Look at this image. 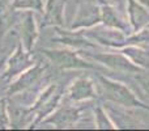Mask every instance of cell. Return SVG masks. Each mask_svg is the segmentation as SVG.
<instances>
[{
    "label": "cell",
    "instance_id": "cell-1",
    "mask_svg": "<svg viewBox=\"0 0 149 131\" xmlns=\"http://www.w3.org/2000/svg\"><path fill=\"white\" fill-rule=\"evenodd\" d=\"M100 87L102 89L103 98L110 104L126 109H143L149 111V105L141 101L136 93L124 83L111 79L109 76L100 75L98 76Z\"/></svg>",
    "mask_w": 149,
    "mask_h": 131
},
{
    "label": "cell",
    "instance_id": "cell-2",
    "mask_svg": "<svg viewBox=\"0 0 149 131\" xmlns=\"http://www.w3.org/2000/svg\"><path fill=\"white\" fill-rule=\"evenodd\" d=\"M41 53L60 71H79V69H95L102 68L94 64L86 57H82L79 50L63 47V49H42Z\"/></svg>",
    "mask_w": 149,
    "mask_h": 131
},
{
    "label": "cell",
    "instance_id": "cell-3",
    "mask_svg": "<svg viewBox=\"0 0 149 131\" xmlns=\"http://www.w3.org/2000/svg\"><path fill=\"white\" fill-rule=\"evenodd\" d=\"M84 57L95 62L102 68L109 71H114L118 74H137L143 71L137 66H135L126 55L119 50H111V51H102V53H89L84 50Z\"/></svg>",
    "mask_w": 149,
    "mask_h": 131
},
{
    "label": "cell",
    "instance_id": "cell-4",
    "mask_svg": "<svg viewBox=\"0 0 149 131\" xmlns=\"http://www.w3.org/2000/svg\"><path fill=\"white\" fill-rule=\"evenodd\" d=\"M101 25V5L95 0H81L76 3V9L71 20V30H85Z\"/></svg>",
    "mask_w": 149,
    "mask_h": 131
},
{
    "label": "cell",
    "instance_id": "cell-5",
    "mask_svg": "<svg viewBox=\"0 0 149 131\" xmlns=\"http://www.w3.org/2000/svg\"><path fill=\"white\" fill-rule=\"evenodd\" d=\"M63 98V93L59 89V87L55 84H51L39 95L38 100L36 101L34 106L31 108V111L34 113V123H41L45 118L54 113L58 109L60 101Z\"/></svg>",
    "mask_w": 149,
    "mask_h": 131
},
{
    "label": "cell",
    "instance_id": "cell-6",
    "mask_svg": "<svg viewBox=\"0 0 149 131\" xmlns=\"http://www.w3.org/2000/svg\"><path fill=\"white\" fill-rule=\"evenodd\" d=\"M65 98L71 102L81 104L98 98V90L94 80L88 75L79 76L71 83L65 90Z\"/></svg>",
    "mask_w": 149,
    "mask_h": 131
},
{
    "label": "cell",
    "instance_id": "cell-7",
    "mask_svg": "<svg viewBox=\"0 0 149 131\" xmlns=\"http://www.w3.org/2000/svg\"><path fill=\"white\" fill-rule=\"evenodd\" d=\"M33 66L31 60V51H28L22 43H18L13 54L7 60V67L4 71V79L12 80L13 77H17L20 74Z\"/></svg>",
    "mask_w": 149,
    "mask_h": 131
},
{
    "label": "cell",
    "instance_id": "cell-8",
    "mask_svg": "<svg viewBox=\"0 0 149 131\" xmlns=\"http://www.w3.org/2000/svg\"><path fill=\"white\" fill-rule=\"evenodd\" d=\"M84 106H63L58 108L54 113H51L47 118L42 121V123L54 125L58 129H67L76 125L82 118Z\"/></svg>",
    "mask_w": 149,
    "mask_h": 131
},
{
    "label": "cell",
    "instance_id": "cell-9",
    "mask_svg": "<svg viewBox=\"0 0 149 131\" xmlns=\"http://www.w3.org/2000/svg\"><path fill=\"white\" fill-rule=\"evenodd\" d=\"M65 3L67 0H46L42 12V26L64 28L65 26Z\"/></svg>",
    "mask_w": 149,
    "mask_h": 131
},
{
    "label": "cell",
    "instance_id": "cell-10",
    "mask_svg": "<svg viewBox=\"0 0 149 131\" xmlns=\"http://www.w3.org/2000/svg\"><path fill=\"white\" fill-rule=\"evenodd\" d=\"M126 17L132 33L140 32L149 24V9L140 0H127Z\"/></svg>",
    "mask_w": 149,
    "mask_h": 131
},
{
    "label": "cell",
    "instance_id": "cell-11",
    "mask_svg": "<svg viewBox=\"0 0 149 131\" xmlns=\"http://www.w3.org/2000/svg\"><path fill=\"white\" fill-rule=\"evenodd\" d=\"M39 36L38 25L36 21L34 11H24L20 22V39L22 46L28 51H31Z\"/></svg>",
    "mask_w": 149,
    "mask_h": 131
},
{
    "label": "cell",
    "instance_id": "cell-12",
    "mask_svg": "<svg viewBox=\"0 0 149 131\" xmlns=\"http://www.w3.org/2000/svg\"><path fill=\"white\" fill-rule=\"evenodd\" d=\"M46 71V66L41 64V63H37L36 66L29 67L26 71H24L22 74H20L16 80L9 85V89H8V95H16V93H20L22 90L30 88L33 84H36L41 76L45 74Z\"/></svg>",
    "mask_w": 149,
    "mask_h": 131
},
{
    "label": "cell",
    "instance_id": "cell-13",
    "mask_svg": "<svg viewBox=\"0 0 149 131\" xmlns=\"http://www.w3.org/2000/svg\"><path fill=\"white\" fill-rule=\"evenodd\" d=\"M58 33V43L64 45L65 47L74 50H85V49H92L95 47L97 43H94L93 41H90L81 30H63L62 28H55Z\"/></svg>",
    "mask_w": 149,
    "mask_h": 131
},
{
    "label": "cell",
    "instance_id": "cell-14",
    "mask_svg": "<svg viewBox=\"0 0 149 131\" xmlns=\"http://www.w3.org/2000/svg\"><path fill=\"white\" fill-rule=\"evenodd\" d=\"M101 25L106 26V28L120 30L126 34L132 33L130 24L127 21V17L124 18L119 13L116 5H110V4L101 5Z\"/></svg>",
    "mask_w": 149,
    "mask_h": 131
},
{
    "label": "cell",
    "instance_id": "cell-15",
    "mask_svg": "<svg viewBox=\"0 0 149 131\" xmlns=\"http://www.w3.org/2000/svg\"><path fill=\"white\" fill-rule=\"evenodd\" d=\"M122 51L135 66L139 68L149 71V46H141V45H130L123 47Z\"/></svg>",
    "mask_w": 149,
    "mask_h": 131
},
{
    "label": "cell",
    "instance_id": "cell-16",
    "mask_svg": "<svg viewBox=\"0 0 149 131\" xmlns=\"http://www.w3.org/2000/svg\"><path fill=\"white\" fill-rule=\"evenodd\" d=\"M93 113H94V126L98 130H116V125L114 123L113 118L110 117L107 109L105 105H97L93 108Z\"/></svg>",
    "mask_w": 149,
    "mask_h": 131
},
{
    "label": "cell",
    "instance_id": "cell-17",
    "mask_svg": "<svg viewBox=\"0 0 149 131\" xmlns=\"http://www.w3.org/2000/svg\"><path fill=\"white\" fill-rule=\"evenodd\" d=\"M17 12L7 0H0V39L8 33L13 24V13Z\"/></svg>",
    "mask_w": 149,
    "mask_h": 131
},
{
    "label": "cell",
    "instance_id": "cell-18",
    "mask_svg": "<svg viewBox=\"0 0 149 131\" xmlns=\"http://www.w3.org/2000/svg\"><path fill=\"white\" fill-rule=\"evenodd\" d=\"M12 8L15 11H34V12H43V0H12Z\"/></svg>",
    "mask_w": 149,
    "mask_h": 131
},
{
    "label": "cell",
    "instance_id": "cell-19",
    "mask_svg": "<svg viewBox=\"0 0 149 131\" xmlns=\"http://www.w3.org/2000/svg\"><path fill=\"white\" fill-rule=\"evenodd\" d=\"M135 79H136L137 84L140 85V88L149 97V71L143 69V71L137 72V74H135Z\"/></svg>",
    "mask_w": 149,
    "mask_h": 131
},
{
    "label": "cell",
    "instance_id": "cell-20",
    "mask_svg": "<svg viewBox=\"0 0 149 131\" xmlns=\"http://www.w3.org/2000/svg\"><path fill=\"white\" fill-rule=\"evenodd\" d=\"M8 119H9V117H8L5 100H0V126L8 125Z\"/></svg>",
    "mask_w": 149,
    "mask_h": 131
},
{
    "label": "cell",
    "instance_id": "cell-21",
    "mask_svg": "<svg viewBox=\"0 0 149 131\" xmlns=\"http://www.w3.org/2000/svg\"><path fill=\"white\" fill-rule=\"evenodd\" d=\"M100 5L102 4H110V5H118L119 0H95Z\"/></svg>",
    "mask_w": 149,
    "mask_h": 131
},
{
    "label": "cell",
    "instance_id": "cell-22",
    "mask_svg": "<svg viewBox=\"0 0 149 131\" xmlns=\"http://www.w3.org/2000/svg\"><path fill=\"white\" fill-rule=\"evenodd\" d=\"M140 1H141V3H143V4H144V5H145V7H147V8H148V9H149V0H140Z\"/></svg>",
    "mask_w": 149,
    "mask_h": 131
},
{
    "label": "cell",
    "instance_id": "cell-23",
    "mask_svg": "<svg viewBox=\"0 0 149 131\" xmlns=\"http://www.w3.org/2000/svg\"><path fill=\"white\" fill-rule=\"evenodd\" d=\"M147 28H149V24H148V26H147Z\"/></svg>",
    "mask_w": 149,
    "mask_h": 131
}]
</instances>
